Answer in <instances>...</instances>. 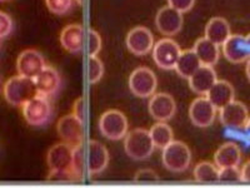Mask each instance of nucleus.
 Returning a JSON list of instances; mask_svg holds the SVG:
<instances>
[{"mask_svg":"<svg viewBox=\"0 0 250 188\" xmlns=\"http://www.w3.org/2000/svg\"><path fill=\"white\" fill-rule=\"evenodd\" d=\"M85 31L80 24H69L60 33V44L71 54H79L84 51Z\"/></svg>","mask_w":250,"mask_h":188,"instance_id":"nucleus-19","label":"nucleus"},{"mask_svg":"<svg viewBox=\"0 0 250 188\" xmlns=\"http://www.w3.org/2000/svg\"><path fill=\"white\" fill-rule=\"evenodd\" d=\"M154 145L148 129L135 128L124 137V151L133 161H145L153 154Z\"/></svg>","mask_w":250,"mask_h":188,"instance_id":"nucleus-3","label":"nucleus"},{"mask_svg":"<svg viewBox=\"0 0 250 188\" xmlns=\"http://www.w3.org/2000/svg\"><path fill=\"white\" fill-rule=\"evenodd\" d=\"M149 133L156 148L163 149L174 141V132L167 122H156L149 129Z\"/></svg>","mask_w":250,"mask_h":188,"instance_id":"nucleus-26","label":"nucleus"},{"mask_svg":"<svg viewBox=\"0 0 250 188\" xmlns=\"http://www.w3.org/2000/svg\"><path fill=\"white\" fill-rule=\"evenodd\" d=\"M242 149L236 143L225 142L214 153V163L219 169L227 167H239L242 162Z\"/></svg>","mask_w":250,"mask_h":188,"instance_id":"nucleus-21","label":"nucleus"},{"mask_svg":"<svg viewBox=\"0 0 250 188\" xmlns=\"http://www.w3.org/2000/svg\"><path fill=\"white\" fill-rule=\"evenodd\" d=\"M216 80H218V75L214 67L202 64V67L188 79V82L194 93L199 95H207L209 89L214 86Z\"/></svg>","mask_w":250,"mask_h":188,"instance_id":"nucleus-20","label":"nucleus"},{"mask_svg":"<svg viewBox=\"0 0 250 188\" xmlns=\"http://www.w3.org/2000/svg\"><path fill=\"white\" fill-rule=\"evenodd\" d=\"M193 50L196 53L203 66L214 67L219 62V57H220L219 46H216L208 38L203 37L196 40Z\"/></svg>","mask_w":250,"mask_h":188,"instance_id":"nucleus-24","label":"nucleus"},{"mask_svg":"<svg viewBox=\"0 0 250 188\" xmlns=\"http://www.w3.org/2000/svg\"><path fill=\"white\" fill-rule=\"evenodd\" d=\"M133 180L134 182H139V183L158 182V181H159V176H158L156 172H154L153 169L144 168V169H139L137 173L134 174Z\"/></svg>","mask_w":250,"mask_h":188,"instance_id":"nucleus-34","label":"nucleus"},{"mask_svg":"<svg viewBox=\"0 0 250 188\" xmlns=\"http://www.w3.org/2000/svg\"><path fill=\"white\" fill-rule=\"evenodd\" d=\"M46 164L50 173H65L73 177L74 182L80 181L74 172V147L59 142L50 147L46 153Z\"/></svg>","mask_w":250,"mask_h":188,"instance_id":"nucleus-1","label":"nucleus"},{"mask_svg":"<svg viewBox=\"0 0 250 188\" xmlns=\"http://www.w3.org/2000/svg\"><path fill=\"white\" fill-rule=\"evenodd\" d=\"M75 1H77L78 5H83L84 4V0H75Z\"/></svg>","mask_w":250,"mask_h":188,"instance_id":"nucleus-39","label":"nucleus"},{"mask_svg":"<svg viewBox=\"0 0 250 188\" xmlns=\"http://www.w3.org/2000/svg\"><path fill=\"white\" fill-rule=\"evenodd\" d=\"M222 47L225 59L234 64L245 63L250 58V48L247 42V37H243L240 34H231Z\"/></svg>","mask_w":250,"mask_h":188,"instance_id":"nucleus-18","label":"nucleus"},{"mask_svg":"<svg viewBox=\"0 0 250 188\" xmlns=\"http://www.w3.org/2000/svg\"><path fill=\"white\" fill-rule=\"evenodd\" d=\"M129 89L138 98H150L158 87V78L148 67H138L129 77Z\"/></svg>","mask_w":250,"mask_h":188,"instance_id":"nucleus-8","label":"nucleus"},{"mask_svg":"<svg viewBox=\"0 0 250 188\" xmlns=\"http://www.w3.org/2000/svg\"><path fill=\"white\" fill-rule=\"evenodd\" d=\"M163 165L174 173L187 171L191 163L190 148L182 141H173L162 149Z\"/></svg>","mask_w":250,"mask_h":188,"instance_id":"nucleus-4","label":"nucleus"},{"mask_svg":"<svg viewBox=\"0 0 250 188\" xmlns=\"http://www.w3.org/2000/svg\"><path fill=\"white\" fill-rule=\"evenodd\" d=\"M244 131L247 132V134H248V136H249V137H250V117H249V119H248L247 124H245V127H244Z\"/></svg>","mask_w":250,"mask_h":188,"instance_id":"nucleus-38","label":"nucleus"},{"mask_svg":"<svg viewBox=\"0 0 250 188\" xmlns=\"http://www.w3.org/2000/svg\"><path fill=\"white\" fill-rule=\"evenodd\" d=\"M247 42H248V44H249V48H250V34L247 35Z\"/></svg>","mask_w":250,"mask_h":188,"instance_id":"nucleus-40","label":"nucleus"},{"mask_svg":"<svg viewBox=\"0 0 250 188\" xmlns=\"http://www.w3.org/2000/svg\"><path fill=\"white\" fill-rule=\"evenodd\" d=\"M3 94L10 106L21 107L38 93L34 79L17 75L6 80L3 87Z\"/></svg>","mask_w":250,"mask_h":188,"instance_id":"nucleus-2","label":"nucleus"},{"mask_svg":"<svg viewBox=\"0 0 250 188\" xmlns=\"http://www.w3.org/2000/svg\"><path fill=\"white\" fill-rule=\"evenodd\" d=\"M208 99L210 100L216 109H220L235 99L234 87L228 80H216L214 86L207 93Z\"/></svg>","mask_w":250,"mask_h":188,"instance_id":"nucleus-22","label":"nucleus"},{"mask_svg":"<svg viewBox=\"0 0 250 188\" xmlns=\"http://www.w3.org/2000/svg\"><path fill=\"white\" fill-rule=\"evenodd\" d=\"M0 1H8V0H0Z\"/></svg>","mask_w":250,"mask_h":188,"instance_id":"nucleus-41","label":"nucleus"},{"mask_svg":"<svg viewBox=\"0 0 250 188\" xmlns=\"http://www.w3.org/2000/svg\"><path fill=\"white\" fill-rule=\"evenodd\" d=\"M103 47V39L100 34L94 29H88L85 31V46H84V50H85L88 57H94V55L99 54V51L102 50Z\"/></svg>","mask_w":250,"mask_h":188,"instance_id":"nucleus-28","label":"nucleus"},{"mask_svg":"<svg viewBox=\"0 0 250 188\" xmlns=\"http://www.w3.org/2000/svg\"><path fill=\"white\" fill-rule=\"evenodd\" d=\"M194 181L198 183H213L219 181V168L215 163L199 162L194 167L193 171Z\"/></svg>","mask_w":250,"mask_h":188,"instance_id":"nucleus-27","label":"nucleus"},{"mask_svg":"<svg viewBox=\"0 0 250 188\" xmlns=\"http://www.w3.org/2000/svg\"><path fill=\"white\" fill-rule=\"evenodd\" d=\"M231 35L230 24L228 20L222 17L211 18L207 23L204 29V37L211 40L216 46H223L227 42V39Z\"/></svg>","mask_w":250,"mask_h":188,"instance_id":"nucleus-23","label":"nucleus"},{"mask_svg":"<svg viewBox=\"0 0 250 188\" xmlns=\"http://www.w3.org/2000/svg\"><path fill=\"white\" fill-rule=\"evenodd\" d=\"M24 119L33 127L46 125L53 118V107L50 99L37 94L35 97L21 106Z\"/></svg>","mask_w":250,"mask_h":188,"instance_id":"nucleus-6","label":"nucleus"},{"mask_svg":"<svg viewBox=\"0 0 250 188\" xmlns=\"http://www.w3.org/2000/svg\"><path fill=\"white\" fill-rule=\"evenodd\" d=\"M149 114L156 122H168L175 116L176 103L169 93H154L149 98Z\"/></svg>","mask_w":250,"mask_h":188,"instance_id":"nucleus-14","label":"nucleus"},{"mask_svg":"<svg viewBox=\"0 0 250 188\" xmlns=\"http://www.w3.org/2000/svg\"><path fill=\"white\" fill-rule=\"evenodd\" d=\"M240 173H242V182L250 183V160H248L243 164V167L240 168Z\"/></svg>","mask_w":250,"mask_h":188,"instance_id":"nucleus-36","label":"nucleus"},{"mask_svg":"<svg viewBox=\"0 0 250 188\" xmlns=\"http://www.w3.org/2000/svg\"><path fill=\"white\" fill-rule=\"evenodd\" d=\"M14 23L12 17L5 12H0V39L9 37L13 33Z\"/></svg>","mask_w":250,"mask_h":188,"instance_id":"nucleus-32","label":"nucleus"},{"mask_svg":"<svg viewBox=\"0 0 250 188\" xmlns=\"http://www.w3.org/2000/svg\"><path fill=\"white\" fill-rule=\"evenodd\" d=\"M125 44L130 53L137 57H143L153 50L155 40H154V35L150 29L138 25L129 30L125 38Z\"/></svg>","mask_w":250,"mask_h":188,"instance_id":"nucleus-11","label":"nucleus"},{"mask_svg":"<svg viewBox=\"0 0 250 188\" xmlns=\"http://www.w3.org/2000/svg\"><path fill=\"white\" fill-rule=\"evenodd\" d=\"M184 24L183 13L167 5L158 10L155 15V26L164 37H174L179 34Z\"/></svg>","mask_w":250,"mask_h":188,"instance_id":"nucleus-12","label":"nucleus"},{"mask_svg":"<svg viewBox=\"0 0 250 188\" xmlns=\"http://www.w3.org/2000/svg\"><path fill=\"white\" fill-rule=\"evenodd\" d=\"M245 73H247V77H248V79H249V82H250V58L248 59V62H247V67H245Z\"/></svg>","mask_w":250,"mask_h":188,"instance_id":"nucleus-37","label":"nucleus"},{"mask_svg":"<svg viewBox=\"0 0 250 188\" xmlns=\"http://www.w3.org/2000/svg\"><path fill=\"white\" fill-rule=\"evenodd\" d=\"M153 60L163 70H173L182 54V48L171 38H163L153 47Z\"/></svg>","mask_w":250,"mask_h":188,"instance_id":"nucleus-9","label":"nucleus"},{"mask_svg":"<svg viewBox=\"0 0 250 188\" xmlns=\"http://www.w3.org/2000/svg\"><path fill=\"white\" fill-rule=\"evenodd\" d=\"M218 109L208 99L207 95H200L191 102L189 107V118L195 127L208 128L214 123Z\"/></svg>","mask_w":250,"mask_h":188,"instance_id":"nucleus-13","label":"nucleus"},{"mask_svg":"<svg viewBox=\"0 0 250 188\" xmlns=\"http://www.w3.org/2000/svg\"><path fill=\"white\" fill-rule=\"evenodd\" d=\"M195 0H168V5L179 10L180 13H188L193 9Z\"/></svg>","mask_w":250,"mask_h":188,"instance_id":"nucleus-35","label":"nucleus"},{"mask_svg":"<svg viewBox=\"0 0 250 188\" xmlns=\"http://www.w3.org/2000/svg\"><path fill=\"white\" fill-rule=\"evenodd\" d=\"M35 87H37V93L43 97L54 98L58 95L62 87V79L59 70L54 67L46 66L39 74L34 78Z\"/></svg>","mask_w":250,"mask_h":188,"instance_id":"nucleus-16","label":"nucleus"},{"mask_svg":"<svg viewBox=\"0 0 250 188\" xmlns=\"http://www.w3.org/2000/svg\"><path fill=\"white\" fill-rule=\"evenodd\" d=\"M57 132L62 142L74 148L84 144V123L73 113L66 114L58 120Z\"/></svg>","mask_w":250,"mask_h":188,"instance_id":"nucleus-10","label":"nucleus"},{"mask_svg":"<svg viewBox=\"0 0 250 188\" xmlns=\"http://www.w3.org/2000/svg\"><path fill=\"white\" fill-rule=\"evenodd\" d=\"M84 154V164L88 176H97L103 171H105L109 164V151L103 143L98 141H88L83 145Z\"/></svg>","mask_w":250,"mask_h":188,"instance_id":"nucleus-7","label":"nucleus"},{"mask_svg":"<svg viewBox=\"0 0 250 188\" xmlns=\"http://www.w3.org/2000/svg\"><path fill=\"white\" fill-rule=\"evenodd\" d=\"M45 67V59L37 49H25L17 59L18 74L30 79H34Z\"/></svg>","mask_w":250,"mask_h":188,"instance_id":"nucleus-17","label":"nucleus"},{"mask_svg":"<svg viewBox=\"0 0 250 188\" xmlns=\"http://www.w3.org/2000/svg\"><path fill=\"white\" fill-rule=\"evenodd\" d=\"M99 132L109 141H120L128 133V118L118 109H109L100 116Z\"/></svg>","mask_w":250,"mask_h":188,"instance_id":"nucleus-5","label":"nucleus"},{"mask_svg":"<svg viewBox=\"0 0 250 188\" xmlns=\"http://www.w3.org/2000/svg\"><path fill=\"white\" fill-rule=\"evenodd\" d=\"M202 67V62L193 49L182 50L179 59L176 62L174 70L183 79H189Z\"/></svg>","mask_w":250,"mask_h":188,"instance_id":"nucleus-25","label":"nucleus"},{"mask_svg":"<svg viewBox=\"0 0 250 188\" xmlns=\"http://www.w3.org/2000/svg\"><path fill=\"white\" fill-rule=\"evenodd\" d=\"M86 75H88V82L90 84H95L99 82L104 75V64L102 60L98 58V55L88 58V69H86Z\"/></svg>","mask_w":250,"mask_h":188,"instance_id":"nucleus-29","label":"nucleus"},{"mask_svg":"<svg viewBox=\"0 0 250 188\" xmlns=\"http://www.w3.org/2000/svg\"><path fill=\"white\" fill-rule=\"evenodd\" d=\"M74 0H45V5L49 12L55 15H65L73 8Z\"/></svg>","mask_w":250,"mask_h":188,"instance_id":"nucleus-30","label":"nucleus"},{"mask_svg":"<svg viewBox=\"0 0 250 188\" xmlns=\"http://www.w3.org/2000/svg\"><path fill=\"white\" fill-rule=\"evenodd\" d=\"M219 119L229 129H242L249 119V111L244 103L234 99L229 104L219 109Z\"/></svg>","mask_w":250,"mask_h":188,"instance_id":"nucleus-15","label":"nucleus"},{"mask_svg":"<svg viewBox=\"0 0 250 188\" xmlns=\"http://www.w3.org/2000/svg\"><path fill=\"white\" fill-rule=\"evenodd\" d=\"M220 182H242V173L239 167H227L219 169Z\"/></svg>","mask_w":250,"mask_h":188,"instance_id":"nucleus-31","label":"nucleus"},{"mask_svg":"<svg viewBox=\"0 0 250 188\" xmlns=\"http://www.w3.org/2000/svg\"><path fill=\"white\" fill-rule=\"evenodd\" d=\"M73 114L83 123L86 122V116H88V104H86V99L84 97H79L75 99L74 104H73Z\"/></svg>","mask_w":250,"mask_h":188,"instance_id":"nucleus-33","label":"nucleus"}]
</instances>
